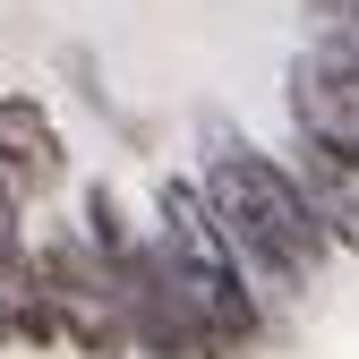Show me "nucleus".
Here are the masks:
<instances>
[{
	"label": "nucleus",
	"mask_w": 359,
	"mask_h": 359,
	"mask_svg": "<svg viewBox=\"0 0 359 359\" xmlns=\"http://www.w3.org/2000/svg\"><path fill=\"white\" fill-rule=\"evenodd\" d=\"M197 197L214 205L222 222V240H231L240 257V274L257 283V299L274 308V299H308L325 283V265H334V240H325V222L317 205L299 197V180L283 154H265L248 146L240 128H205V163H197Z\"/></svg>",
	"instance_id": "nucleus-1"
},
{
	"label": "nucleus",
	"mask_w": 359,
	"mask_h": 359,
	"mask_svg": "<svg viewBox=\"0 0 359 359\" xmlns=\"http://www.w3.org/2000/svg\"><path fill=\"white\" fill-rule=\"evenodd\" d=\"M154 257H163L180 308L205 325V342H214L222 359H257L265 342H274V308H265L257 283L240 274V257H231V240H222V222H214V205L197 197L189 171L154 180Z\"/></svg>",
	"instance_id": "nucleus-2"
},
{
	"label": "nucleus",
	"mask_w": 359,
	"mask_h": 359,
	"mask_svg": "<svg viewBox=\"0 0 359 359\" xmlns=\"http://www.w3.org/2000/svg\"><path fill=\"white\" fill-rule=\"evenodd\" d=\"M77 231L86 248L103 257V274L120 291V317H128V342H137L146 359H222L205 342V325L180 308L171 274H163V257H154V222L128 214V197L111 189V180H86V197H77Z\"/></svg>",
	"instance_id": "nucleus-3"
},
{
	"label": "nucleus",
	"mask_w": 359,
	"mask_h": 359,
	"mask_svg": "<svg viewBox=\"0 0 359 359\" xmlns=\"http://www.w3.org/2000/svg\"><path fill=\"white\" fill-rule=\"evenodd\" d=\"M34 299H43V325H52V351H69V359H137L120 291H111L103 257L86 248L77 222L34 240Z\"/></svg>",
	"instance_id": "nucleus-4"
},
{
	"label": "nucleus",
	"mask_w": 359,
	"mask_h": 359,
	"mask_svg": "<svg viewBox=\"0 0 359 359\" xmlns=\"http://www.w3.org/2000/svg\"><path fill=\"white\" fill-rule=\"evenodd\" d=\"M0 189H9L18 205H43L69 189V137L43 95H0Z\"/></svg>",
	"instance_id": "nucleus-5"
},
{
	"label": "nucleus",
	"mask_w": 359,
	"mask_h": 359,
	"mask_svg": "<svg viewBox=\"0 0 359 359\" xmlns=\"http://www.w3.org/2000/svg\"><path fill=\"white\" fill-rule=\"evenodd\" d=\"M283 163H291V180H299V197L317 205L334 257H359V154H325V146L291 137V154H283Z\"/></svg>",
	"instance_id": "nucleus-6"
}]
</instances>
